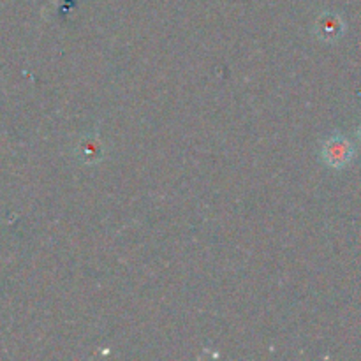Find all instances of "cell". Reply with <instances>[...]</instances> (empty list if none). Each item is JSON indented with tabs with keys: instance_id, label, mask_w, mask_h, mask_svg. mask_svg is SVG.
Instances as JSON below:
<instances>
[{
	"instance_id": "6da1fadb",
	"label": "cell",
	"mask_w": 361,
	"mask_h": 361,
	"mask_svg": "<svg viewBox=\"0 0 361 361\" xmlns=\"http://www.w3.org/2000/svg\"><path fill=\"white\" fill-rule=\"evenodd\" d=\"M353 155H355L353 143L342 136L330 137L323 147V159L331 168H344L351 162Z\"/></svg>"
},
{
	"instance_id": "7a4b0ae2",
	"label": "cell",
	"mask_w": 361,
	"mask_h": 361,
	"mask_svg": "<svg viewBox=\"0 0 361 361\" xmlns=\"http://www.w3.org/2000/svg\"><path fill=\"white\" fill-rule=\"evenodd\" d=\"M316 32L323 41H337L342 35V32H344V21H342L338 14L324 13L317 20Z\"/></svg>"
},
{
	"instance_id": "3957f363",
	"label": "cell",
	"mask_w": 361,
	"mask_h": 361,
	"mask_svg": "<svg viewBox=\"0 0 361 361\" xmlns=\"http://www.w3.org/2000/svg\"><path fill=\"white\" fill-rule=\"evenodd\" d=\"M360 140H361V127H360Z\"/></svg>"
}]
</instances>
